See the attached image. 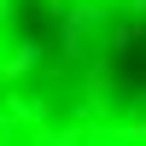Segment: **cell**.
Returning <instances> with one entry per match:
<instances>
[{
  "mask_svg": "<svg viewBox=\"0 0 146 146\" xmlns=\"http://www.w3.org/2000/svg\"><path fill=\"white\" fill-rule=\"evenodd\" d=\"M0 146H146V0H0Z\"/></svg>",
  "mask_w": 146,
  "mask_h": 146,
  "instance_id": "1",
  "label": "cell"
}]
</instances>
